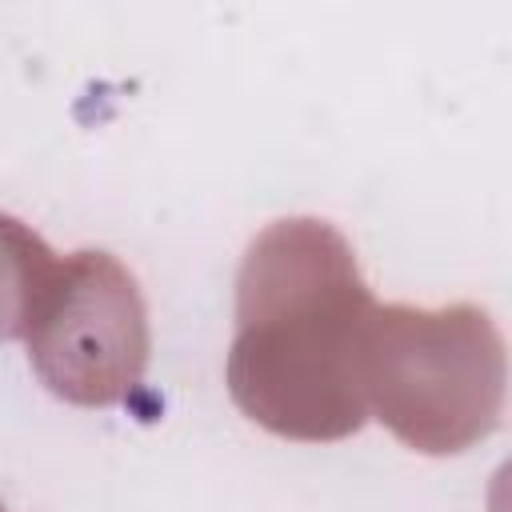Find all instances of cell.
Masks as SVG:
<instances>
[{"mask_svg": "<svg viewBox=\"0 0 512 512\" xmlns=\"http://www.w3.org/2000/svg\"><path fill=\"white\" fill-rule=\"evenodd\" d=\"M60 260L28 224L0 212V340H24L48 288L60 276Z\"/></svg>", "mask_w": 512, "mask_h": 512, "instance_id": "cell-4", "label": "cell"}, {"mask_svg": "<svg viewBox=\"0 0 512 512\" xmlns=\"http://www.w3.org/2000/svg\"><path fill=\"white\" fill-rule=\"evenodd\" d=\"M372 312L356 252L328 220L268 224L236 272L232 404L284 440L328 444L360 432Z\"/></svg>", "mask_w": 512, "mask_h": 512, "instance_id": "cell-1", "label": "cell"}, {"mask_svg": "<svg viewBox=\"0 0 512 512\" xmlns=\"http://www.w3.org/2000/svg\"><path fill=\"white\" fill-rule=\"evenodd\" d=\"M504 336L480 304H376L364 332V400L400 444L456 456L504 412Z\"/></svg>", "mask_w": 512, "mask_h": 512, "instance_id": "cell-2", "label": "cell"}, {"mask_svg": "<svg viewBox=\"0 0 512 512\" xmlns=\"http://www.w3.org/2000/svg\"><path fill=\"white\" fill-rule=\"evenodd\" d=\"M0 512H4V504H0Z\"/></svg>", "mask_w": 512, "mask_h": 512, "instance_id": "cell-5", "label": "cell"}, {"mask_svg": "<svg viewBox=\"0 0 512 512\" xmlns=\"http://www.w3.org/2000/svg\"><path fill=\"white\" fill-rule=\"evenodd\" d=\"M24 340L28 360L52 396L80 408H112L128 400L140 388L152 352L136 276L100 248L64 256Z\"/></svg>", "mask_w": 512, "mask_h": 512, "instance_id": "cell-3", "label": "cell"}]
</instances>
